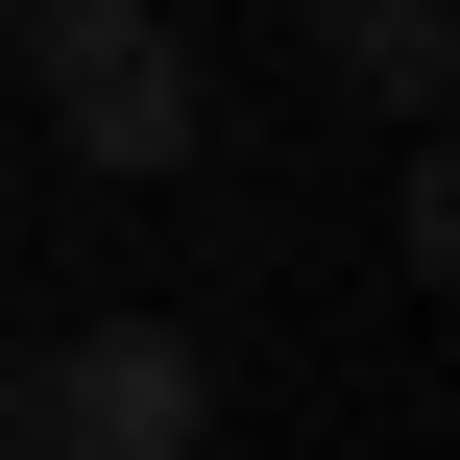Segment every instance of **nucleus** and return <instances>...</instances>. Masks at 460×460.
Masks as SVG:
<instances>
[{"label": "nucleus", "mask_w": 460, "mask_h": 460, "mask_svg": "<svg viewBox=\"0 0 460 460\" xmlns=\"http://www.w3.org/2000/svg\"><path fill=\"white\" fill-rule=\"evenodd\" d=\"M24 97L73 121V170H194V49L146 0H24Z\"/></svg>", "instance_id": "obj_1"}, {"label": "nucleus", "mask_w": 460, "mask_h": 460, "mask_svg": "<svg viewBox=\"0 0 460 460\" xmlns=\"http://www.w3.org/2000/svg\"><path fill=\"white\" fill-rule=\"evenodd\" d=\"M24 437L49 460H194L218 437V364H194L170 315H97L73 364H24Z\"/></svg>", "instance_id": "obj_2"}, {"label": "nucleus", "mask_w": 460, "mask_h": 460, "mask_svg": "<svg viewBox=\"0 0 460 460\" xmlns=\"http://www.w3.org/2000/svg\"><path fill=\"white\" fill-rule=\"evenodd\" d=\"M315 73H340L364 121H437L460 97V0H315Z\"/></svg>", "instance_id": "obj_3"}, {"label": "nucleus", "mask_w": 460, "mask_h": 460, "mask_svg": "<svg viewBox=\"0 0 460 460\" xmlns=\"http://www.w3.org/2000/svg\"><path fill=\"white\" fill-rule=\"evenodd\" d=\"M0 437H24V364H0Z\"/></svg>", "instance_id": "obj_4"}]
</instances>
